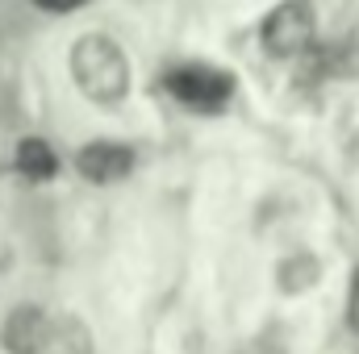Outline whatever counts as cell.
Masks as SVG:
<instances>
[{
	"mask_svg": "<svg viewBox=\"0 0 359 354\" xmlns=\"http://www.w3.org/2000/svg\"><path fill=\"white\" fill-rule=\"evenodd\" d=\"M67 67H72L76 88L84 92L92 104H121L130 96V84H134L130 59H126L121 42H113L109 34L76 38L72 55H67Z\"/></svg>",
	"mask_w": 359,
	"mask_h": 354,
	"instance_id": "cell-1",
	"label": "cell"
},
{
	"mask_svg": "<svg viewBox=\"0 0 359 354\" xmlns=\"http://www.w3.org/2000/svg\"><path fill=\"white\" fill-rule=\"evenodd\" d=\"M163 88L192 113H222L234 100V76L209 63H176L163 71Z\"/></svg>",
	"mask_w": 359,
	"mask_h": 354,
	"instance_id": "cell-2",
	"label": "cell"
},
{
	"mask_svg": "<svg viewBox=\"0 0 359 354\" xmlns=\"http://www.w3.org/2000/svg\"><path fill=\"white\" fill-rule=\"evenodd\" d=\"M259 42L271 59H297L313 46V8L305 0H284L276 4L264 25H259Z\"/></svg>",
	"mask_w": 359,
	"mask_h": 354,
	"instance_id": "cell-3",
	"label": "cell"
},
{
	"mask_svg": "<svg viewBox=\"0 0 359 354\" xmlns=\"http://www.w3.org/2000/svg\"><path fill=\"white\" fill-rule=\"evenodd\" d=\"M76 171L88 183H117V179H126L134 171V150L121 146V142H109V138L84 142L80 155H76Z\"/></svg>",
	"mask_w": 359,
	"mask_h": 354,
	"instance_id": "cell-4",
	"label": "cell"
},
{
	"mask_svg": "<svg viewBox=\"0 0 359 354\" xmlns=\"http://www.w3.org/2000/svg\"><path fill=\"white\" fill-rule=\"evenodd\" d=\"M38 354H96V342H92V330L80 317L63 313V317H46Z\"/></svg>",
	"mask_w": 359,
	"mask_h": 354,
	"instance_id": "cell-5",
	"label": "cell"
},
{
	"mask_svg": "<svg viewBox=\"0 0 359 354\" xmlns=\"http://www.w3.org/2000/svg\"><path fill=\"white\" fill-rule=\"evenodd\" d=\"M42 330H46V317H42L38 309H17V313L4 321V346L13 354H38Z\"/></svg>",
	"mask_w": 359,
	"mask_h": 354,
	"instance_id": "cell-6",
	"label": "cell"
},
{
	"mask_svg": "<svg viewBox=\"0 0 359 354\" xmlns=\"http://www.w3.org/2000/svg\"><path fill=\"white\" fill-rule=\"evenodd\" d=\"M17 171L25 179H50L59 171V155L42 138H21L17 142Z\"/></svg>",
	"mask_w": 359,
	"mask_h": 354,
	"instance_id": "cell-7",
	"label": "cell"
},
{
	"mask_svg": "<svg viewBox=\"0 0 359 354\" xmlns=\"http://www.w3.org/2000/svg\"><path fill=\"white\" fill-rule=\"evenodd\" d=\"M318 275H322V267H318L313 255H288L284 263L276 267V283L284 292H305V288L318 283Z\"/></svg>",
	"mask_w": 359,
	"mask_h": 354,
	"instance_id": "cell-8",
	"label": "cell"
},
{
	"mask_svg": "<svg viewBox=\"0 0 359 354\" xmlns=\"http://www.w3.org/2000/svg\"><path fill=\"white\" fill-rule=\"evenodd\" d=\"M347 325H351V334H359V267L351 275V292H347Z\"/></svg>",
	"mask_w": 359,
	"mask_h": 354,
	"instance_id": "cell-9",
	"label": "cell"
},
{
	"mask_svg": "<svg viewBox=\"0 0 359 354\" xmlns=\"http://www.w3.org/2000/svg\"><path fill=\"white\" fill-rule=\"evenodd\" d=\"M42 13H76V8H84L88 0H34Z\"/></svg>",
	"mask_w": 359,
	"mask_h": 354,
	"instance_id": "cell-10",
	"label": "cell"
}]
</instances>
